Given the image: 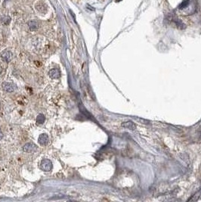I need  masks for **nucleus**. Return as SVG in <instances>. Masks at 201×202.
Segmentation results:
<instances>
[{"label":"nucleus","mask_w":201,"mask_h":202,"mask_svg":"<svg viewBox=\"0 0 201 202\" xmlns=\"http://www.w3.org/2000/svg\"><path fill=\"white\" fill-rule=\"evenodd\" d=\"M45 121H46V117L42 114L38 115L37 117H36V121L37 124H42V123H44Z\"/></svg>","instance_id":"7"},{"label":"nucleus","mask_w":201,"mask_h":202,"mask_svg":"<svg viewBox=\"0 0 201 202\" xmlns=\"http://www.w3.org/2000/svg\"><path fill=\"white\" fill-rule=\"evenodd\" d=\"M48 75L52 79H58L61 76V72L59 69L53 68L48 72Z\"/></svg>","instance_id":"6"},{"label":"nucleus","mask_w":201,"mask_h":202,"mask_svg":"<svg viewBox=\"0 0 201 202\" xmlns=\"http://www.w3.org/2000/svg\"><path fill=\"white\" fill-rule=\"evenodd\" d=\"M190 4V0H183V2H182L179 5H178V9H184L186 7L188 6V5Z\"/></svg>","instance_id":"8"},{"label":"nucleus","mask_w":201,"mask_h":202,"mask_svg":"<svg viewBox=\"0 0 201 202\" xmlns=\"http://www.w3.org/2000/svg\"><path fill=\"white\" fill-rule=\"evenodd\" d=\"M120 1H122V0H116V2H120Z\"/></svg>","instance_id":"11"},{"label":"nucleus","mask_w":201,"mask_h":202,"mask_svg":"<svg viewBox=\"0 0 201 202\" xmlns=\"http://www.w3.org/2000/svg\"><path fill=\"white\" fill-rule=\"evenodd\" d=\"M2 138H3V133H2V132L0 130V140L2 139Z\"/></svg>","instance_id":"10"},{"label":"nucleus","mask_w":201,"mask_h":202,"mask_svg":"<svg viewBox=\"0 0 201 202\" xmlns=\"http://www.w3.org/2000/svg\"><path fill=\"white\" fill-rule=\"evenodd\" d=\"M52 167H53V165L50 160L43 159L42 160L41 164H40V168L42 170L45 171V172H49L52 170Z\"/></svg>","instance_id":"1"},{"label":"nucleus","mask_w":201,"mask_h":202,"mask_svg":"<svg viewBox=\"0 0 201 202\" xmlns=\"http://www.w3.org/2000/svg\"><path fill=\"white\" fill-rule=\"evenodd\" d=\"M0 59L4 62H9L12 59V53L9 50H5L0 54Z\"/></svg>","instance_id":"2"},{"label":"nucleus","mask_w":201,"mask_h":202,"mask_svg":"<svg viewBox=\"0 0 201 202\" xmlns=\"http://www.w3.org/2000/svg\"><path fill=\"white\" fill-rule=\"evenodd\" d=\"M2 89L4 90V91L7 92H12L15 91V86L13 83H11L5 82L2 83Z\"/></svg>","instance_id":"4"},{"label":"nucleus","mask_w":201,"mask_h":202,"mask_svg":"<svg viewBox=\"0 0 201 202\" xmlns=\"http://www.w3.org/2000/svg\"><path fill=\"white\" fill-rule=\"evenodd\" d=\"M29 27L31 30H36L38 28V24L34 21H30L29 23Z\"/></svg>","instance_id":"9"},{"label":"nucleus","mask_w":201,"mask_h":202,"mask_svg":"<svg viewBox=\"0 0 201 202\" xmlns=\"http://www.w3.org/2000/svg\"><path fill=\"white\" fill-rule=\"evenodd\" d=\"M0 71H1V70H0Z\"/></svg>","instance_id":"12"},{"label":"nucleus","mask_w":201,"mask_h":202,"mask_svg":"<svg viewBox=\"0 0 201 202\" xmlns=\"http://www.w3.org/2000/svg\"><path fill=\"white\" fill-rule=\"evenodd\" d=\"M38 142L41 145H47L48 143V136L46 133H42L38 138Z\"/></svg>","instance_id":"5"},{"label":"nucleus","mask_w":201,"mask_h":202,"mask_svg":"<svg viewBox=\"0 0 201 202\" xmlns=\"http://www.w3.org/2000/svg\"><path fill=\"white\" fill-rule=\"evenodd\" d=\"M36 149H37V146L33 142H28L25 144L23 147L24 152H27V153H33L36 151Z\"/></svg>","instance_id":"3"}]
</instances>
